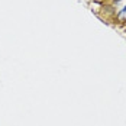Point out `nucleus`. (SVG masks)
Segmentation results:
<instances>
[{
	"instance_id": "f03ea898",
	"label": "nucleus",
	"mask_w": 126,
	"mask_h": 126,
	"mask_svg": "<svg viewBox=\"0 0 126 126\" xmlns=\"http://www.w3.org/2000/svg\"><path fill=\"white\" fill-rule=\"evenodd\" d=\"M114 3H119V1H122V0H113Z\"/></svg>"
},
{
	"instance_id": "f257e3e1",
	"label": "nucleus",
	"mask_w": 126,
	"mask_h": 126,
	"mask_svg": "<svg viewBox=\"0 0 126 126\" xmlns=\"http://www.w3.org/2000/svg\"><path fill=\"white\" fill-rule=\"evenodd\" d=\"M114 17L119 23H126V6L123 9H120L117 13H114Z\"/></svg>"
}]
</instances>
